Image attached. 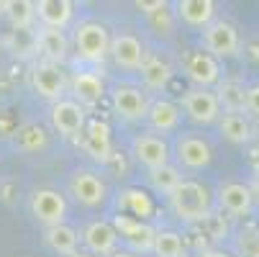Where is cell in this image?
Segmentation results:
<instances>
[{
  "label": "cell",
  "mask_w": 259,
  "mask_h": 257,
  "mask_svg": "<svg viewBox=\"0 0 259 257\" xmlns=\"http://www.w3.org/2000/svg\"><path fill=\"white\" fill-rule=\"evenodd\" d=\"M169 206L182 222H205L210 216V191L198 180H182L169 196Z\"/></svg>",
  "instance_id": "6da1fadb"
},
{
  "label": "cell",
  "mask_w": 259,
  "mask_h": 257,
  "mask_svg": "<svg viewBox=\"0 0 259 257\" xmlns=\"http://www.w3.org/2000/svg\"><path fill=\"white\" fill-rule=\"evenodd\" d=\"M72 42H75L77 59H82L88 64H100L110 49V31L100 21H82V23H77Z\"/></svg>",
  "instance_id": "7a4b0ae2"
},
{
  "label": "cell",
  "mask_w": 259,
  "mask_h": 257,
  "mask_svg": "<svg viewBox=\"0 0 259 257\" xmlns=\"http://www.w3.org/2000/svg\"><path fill=\"white\" fill-rule=\"evenodd\" d=\"M28 78H31L33 93L39 95V98H44L49 103H57V100L67 98V83H69V78L62 72L59 64H52V62L39 59V62L31 64V75Z\"/></svg>",
  "instance_id": "3957f363"
},
{
  "label": "cell",
  "mask_w": 259,
  "mask_h": 257,
  "mask_svg": "<svg viewBox=\"0 0 259 257\" xmlns=\"http://www.w3.org/2000/svg\"><path fill=\"white\" fill-rule=\"evenodd\" d=\"M69 193L85 208H98L108 198L105 180L95 170H90V167H77L75 172H72V177H69Z\"/></svg>",
  "instance_id": "277c9868"
},
{
  "label": "cell",
  "mask_w": 259,
  "mask_h": 257,
  "mask_svg": "<svg viewBox=\"0 0 259 257\" xmlns=\"http://www.w3.org/2000/svg\"><path fill=\"white\" fill-rule=\"evenodd\" d=\"M31 216L44 229L59 227L67 218V198L54 188H39L31 193Z\"/></svg>",
  "instance_id": "5b68a950"
},
{
  "label": "cell",
  "mask_w": 259,
  "mask_h": 257,
  "mask_svg": "<svg viewBox=\"0 0 259 257\" xmlns=\"http://www.w3.org/2000/svg\"><path fill=\"white\" fill-rule=\"evenodd\" d=\"M131 155L134 160L146 167V170H157V167H164L169 165L172 160V146L167 144L164 136H157L152 131H146V134H136L131 139Z\"/></svg>",
  "instance_id": "8992f818"
},
{
  "label": "cell",
  "mask_w": 259,
  "mask_h": 257,
  "mask_svg": "<svg viewBox=\"0 0 259 257\" xmlns=\"http://www.w3.org/2000/svg\"><path fill=\"white\" fill-rule=\"evenodd\" d=\"M200 39H203L205 54H210L213 59H226V57H234L239 52V31L229 21L208 23L200 33Z\"/></svg>",
  "instance_id": "52a82bcc"
},
{
  "label": "cell",
  "mask_w": 259,
  "mask_h": 257,
  "mask_svg": "<svg viewBox=\"0 0 259 257\" xmlns=\"http://www.w3.org/2000/svg\"><path fill=\"white\" fill-rule=\"evenodd\" d=\"M108 57L113 59V64L118 69H123V72H139L144 59H146V49H144V42L139 39L136 33L121 31L116 36H110Z\"/></svg>",
  "instance_id": "ba28073f"
},
{
  "label": "cell",
  "mask_w": 259,
  "mask_h": 257,
  "mask_svg": "<svg viewBox=\"0 0 259 257\" xmlns=\"http://www.w3.org/2000/svg\"><path fill=\"white\" fill-rule=\"evenodd\" d=\"M175 160L185 170H205L213 162V150L203 136L185 131L175 139Z\"/></svg>",
  "instance_id": "9c48e42d"
},
{
  "label": "cell",
  "mask_w": 259,
  "mask_h": 257,
  "mask_svg": "<svg viewBox=\"0 0 259 257\" xmlns=\"http://www.w3.org/2000/svg\"><path fill=\"white\" fill-rule=\"evenodd\" d=\"M180 111H185L193 124H200V126H208V124H215L218 116H221V105H218V98L213 90H203V88H190L188 93L182 95V105Z\"/></svg>",
  "instance_id": "30bf717a"
},
{
  "label": "cell",
  "mask_w": 259,
  "mask_h": 257,
  "mask_svg": "<svg viewBox=\"0 0 259 257\" xmlns=\"http://www.w3.org/2000/svg\"><path fill=\"white\" fill-rule=\"evenodd\" d=\"M49 121H52V129L67 139L72 136H80L85 124H88V114L85 108L77 105L75 100L69 98H62L57 103H52V111H49Z\"/></svg>",
  "instance_id": "8fae6325"
},
{
  "label": "cell",
  "mask_w": 259,
  "mask_h": 257,
  "mask_svg": "<svg viewBox=\"0 0 259 257\" xmlns=\"http://www.w3.org/2000/svg\"><path fill=\"white\" fill-rule=\"evenodd\" d=\"M80 239L85 244V252H90L93 257H108L121 247L116 227L110 222H105V218H95V222L85 224Z\"/></svg>",
  "instance_id": "7c38bea8"
},
{
  "label": "cell",
  "mask_w": 259,
  "mask_h": 257,
  "mask_svg": "<svg viewBox=\"0 0 259 257\" xmlns=\"http://www.w3.org/2000/svg\"><path fill=\"white\" fill-rule=\"evenodd\" d=\"M110 103L118 119L134 124V121H144L146 108H149V98L146 93L136 85H116L110 93Z\"/></svg>",
  "instance_id": "4fadbf2b"
},
{
  "label": "cell",
  "mask_w": 259,
  "mask_h": 257,
  "mask_svg": "<svg viewBox=\"0 0 259 257\" xmlns=\"http://www.w3.org/2000/svg\"><path fill=\"white\" fill-rule=\"evenodd\" d=\"M67 93H69V100H75L77 105L95 108L105 95V83H103V78L98 75V72L77 69L67 83Z\"/></svg>",
  "instance_id": "5bb4252c"
},
{
  "label": "cell",
  "mask_w": 259,
  "mask_h": 257,
  "mask_svg": "<svg viewBox=\"0 0 259 257\" xmlns=\"http://www.w3.org/2000/svg\"><path fill=\"white\" fill-rule=\"evenodd\" d=\"M82 150L98 162L110 160L113 139H110V126L103 119H88V124L82 129Z\"/></svg>",
  "instance_id": "9a60e30c"
},
{
  "label": "cell",
  "mask_w": 259,
  "mask_h": 257,
  "mask_svg": "<svg viewBox=\"0 0 259 257\" xmlns=\"http://www.w3.org/2000/svg\"><path fill=\"white\" fill-rule=\"evenodd\" d=\"M180 119H182V111L175 100H167V98H157V100H149V108H146V116L144 121L149 124L152 134H169V131H177L180 126Z\"/></svg>",
  "instance_id": "2e32d148"
},
{
  "label": "cell",
  "mask_w": 259,
  "mask_h": 257,
  "mask_svg": "<svg viewBox=\"0 0 259 257\" xmlns=\"http://www.w3.org/2000/svg\"><path fill=\"white\" fill-rule=\"evenodd\" d=\"M185 75H188V80L195 88L210 90L213 85L221 83V64L205 52H193L188 64H185Z\"/></svg>",
  "instance_id": "e0dca14e"
},
{
  "label": "cell",
  "mask_w": 259,
  "mask_h": 257,
  "mask_svg": "<svg viewBox=\"0 0 259 257\" xmlns=\"http://www.w3.org/2000/svg\"><path fill=\"white\" fill-rule=\"evenodd\" d=\"M116 232H118V239L126 242V244L131 247L134 254H139V252H152V242H154L157 229H152L149 224H144L141 218L121 216Z\"/></svg>",
  "instance_id": "ac0fdd59"
},
{
  "label": "cell",
  "mask_w": 259,
  "mask_h": 257,
  "mask_svg": "<svg viewBox=\"0 0 259 257\" xmlns=\"http://www.w3.org/2000/svg\"><path fill=\"white\" fill-rule=\"evenodd\" d=\"M36 52L41 54L44 62H52V64H59L69 57V39L67 33L59 31V28H44L39 26L36 31Z\"/></svg>",
  "instance_id": "d6986e66"
},
{
  "label": "cell",
  "mask_w": 259,
  "mask_h": 257,
  "mask_svg": "<svg viewBox=\"0 0 259 257\" xmlns=\"http://www.w3.org/2000/svg\"><path fill=\"white\" fill-rule=\"evenodd\" d=\"M33 13L44 28L64 31L72 21V13H75V3H72V0H36Z\"/></svg>",
  "instance_id": "ffe728a7"
},
{
  "label": "cell",
  "mask_w": 259,
  "mask_h": 257,
  "mask_svg": "<svg viewBox=\"0 0 259 257\" xmlns=\"http://www.w3.org/2000/svg\"><path fill=\"white\" fill-rule=\"evenodd\" d=\"M215 198L221 208L234 216H246L254 206V198H251V191L246 182H221Z\"/></svg>",
  "instance_id": "44dd1931"
},
{
  "label": "cell",
  "mask_w": 259,
  "mask_h": 257,
  "mask_svg": "<svg viewBox=\"0 0 259 257\" xmlns=\"http://www.w3.org/2000/svg\"><path fill=\"white\" fill-rule=\"evenodd\" d=\"M175 13L182 23L193 28H205L215 21V3L213 0H180L175 3Z\"/></svg>",
  "instance_id": "7402d4cb"
},
{
  "label": "cell",
  "mask_w": 259,
  "mask_h": 257,
  "mask_svg": "<svg viewBox=\"0 0 259 257\" xmlns=\"http://www.w3.org/2000/svg\"><path fill=\"white\" fill-rule=\"evenodd\" d=\"M44 242L59 257H69V254H75L80 249V237L69 224H59V227L47 229L44 232Z\"/></svg>",
  "instance_id": "603a6c76"
},
{
  "label": "cell",
  "mask_w": 259,
  "mask_h": 257,
  "mask_svg": "<svg viewBox=\"0 0 259 257\" xmlns=\"http://www.w3.org/2000/svg\"><path fill=\"white\" fill-rule=\"evenodd\" d=\"M141 80L146 90H164L167 83L172 80V67L162 57H146L141 64Z\"/></svg>",
  "instance_id": "cb8c5ba5"
},
{
  "label": "cell",
  "mask_w": 259,
  "mask_h": 257,
  "mask_svg": "<svg viewBox=\"0 0 259 257\" xmlns=\"http://www.w3.org/2000/svg\"><path fill=\"white\" fill-rule=\"evenodd\" d=\"M182 182V175H180V167L177 165H164V167H157V170H146V186H149L157 196H172L175 188Z\"/></svg>",
  "instance_id": "d4e9b609"
},
{
  "label": "cell",
  "mask_w": 259,
  "mask_h": 257,
  "mask_svg": "<svg viewBox=\"0 0 259 257\" xmlns=\"http://www.w3.org/2000/svg\"><path fill=\"white\" fill-rule=\"evenodd\" d=\"M218 131L231 144H246L251 139V124H249L246 114H221Z\"/></svg>",
  "instance_id": "484cf974"
},
{
  "label": "cell",
  "mask_w": 259,
  "mask_h": 257,
  "mask_svg": "<svg viewBox=\"0 0 259 257\" xmlns=\"http://www.w3.org/2000/svg\"><path fill=\"white\" fill-rule=\"evenodd\" d=\"M3 16L11 21L16 31H31L36 21L31 0H8V3H3Z\"/></svg>",
  "instance_id": "4316f807"
},
{
  "label": "cell",
  "mask_w": 259,
  "mask_h": 257,
  "mask_svg": "<svg viewBox=\"0 0 259 257\" xmlns=\"http://www.w3.org/2000/svg\"><path fill=\"white\" fill-rule=\"evenodd\" d=\"M218 105L224 114H244V85L236 80L218 83Z\"/></svg>",
  "instance_id": "83f0119b"
},
{
  "label": "cell",
  "mask_w": 259,
  "mask_h": 257,
  "mask_svg": "<svg viewBox=\"0 0 259 257\" xmlns=\"http://www.w3.org/2000/svg\"><path fill=\"white\" fill-rule=\"evenodd\" d=\"M152 254L154 257H185V242L172 229H157L154 242H152Z\"/></svg>",
  "instance_id": "f1b7e54d"
},
{
  "label": "cell",
  "mask_w": 259,
  "mask_h": 257,
  "mask_svg": "<svg viewBox=\"0 0 259 257\" xmlns=\"http://www.w3.org/2000/svg\"><path fill=\"white\" fill-rule=\"evenodd\" d=\"M47 141H49V136H47L44 126H39V124L21 126V131L16 136V144H18L21 152H39V150H44V146H47Z\"/></svg>",
  "instance_id": "f546056e"
},
{
  "label": "cell",
  "mask_w": 259,
  "mask_h": 257,
  "mask_svg": "<svg viewBox=\"0 0 259 257\" xmlns=\"http://www.w3.org/2000/svg\"><path fill=\"white\" fill-rule=\"evenodd\" d=\"M236 254L239 257H259V229L249 227L236 237Z\"/></svg>",
  "instance_id": "4dcf8cb0"
},
{
  "label": "cell",
  "mask_w": 259,
  "mask_h": 257,
  "mask_svg": "<svg viewBox=\"0 0 259 257\" xmlns=\"http://www.w3.org/2000/svg\"><path fill=\"white\" fill-rule=\"evenodd\" d=\"M244 111L251 119H259V83L244 88Z\"/></svg>",
  "instance_id": "1f68e13d"
},
{
  "label": "cell",
  "mask_w": 259,
  "mask_h": 257,
  "mask_svg": "<svg viewBox=\"0 0 259 257\" xmlns=\"http://www.w3.org/2000/svg\"><path fill=\"white\" fill-rule=\"evenodd\" d=\"M198 257H231V254L224 252V249H205V252H200Z\"/></svg>",
  "instance_id": "d6a6232c"
},
{
  "label": "cell",
  "mask_w": 259,
  "mask_h": 257,
  "mask_svg": "<svg viewBox=\"0 0 259 257\" xmlns=\"http://www.w3.org/2000/svg\"><path fill=\"white\" fill-rule=\"evenodd\" d=\"M249 191H251V198H256V201H259V175H254V177H251Z\"/></svg>",
  "instance_id": "836d02e7"
},
{
  "label": "cell",
  "mask_w": 259,
  "mask_h": 257,
  "mask_svg": "<svg viewBox=\"0 0 259 257\" xmlns=\"http://www.w3.org/2000/svg\"><path fill=\"white\" fill-rule=\"evenodd\" d=\"M108 257H139V254H134L131 249H123V247H118L113 254H108Z\"/></svg>",
  "instance_id": "e575fe53"
},
{
  "label": "cell",
  "mask_w": 259,
  "mask_h": 257,
  "mask_svg": "<svg viewBox=\"0 0 259 257\" xmlns=\"http://www.w3.org/2000/svg\"><path fill=\"white\" fill-rule=\"evenodd\" d=\"M69 257H93V254H90V252H85V249H77L75 254H69Z\"/></svg>",
  "instance_id": "d590c367"
},
{
  "label": "cell",
  "mask_w": 259,
  "mask_h": 257,
  "mask_svg": "<svg viewBox=\"0 0 259 257\" xmlns=\"http://www.w3.org/2000/svg\"><path fill=\"white\" fill-rule=\"evenodd\" d=\"M0 13H3V3H0Z\"/></svg>",
  "instance_id": "8d00e7d4"
}]
</instances>
